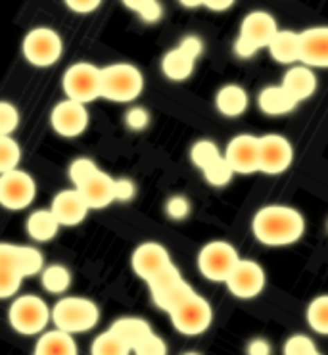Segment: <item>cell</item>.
Returning a JSON list of instances; mask_svg holds the SVG:
<instances>
[{
  "label": "cell",
  "instance_id": "1f68e13d",
  "mask_svg": "<svg viewBox=\"0 0 328 355\" xmlns=\"http://www.w3.org/2000/svg\"><path fill=\"white\" fill-rule=\"evenodd\" d=\"M305 319H307V324L313 332L328 336V294L317 296L309 302L307 311H305Z\"/></svg>",
  "mask_w": 328,
  "mask_h": 355
},
{
  "label": "cell",
  "instance_id": "bcb514c9",
  "mask_svg": "<svg viewBox=\"0 0 328 355\" xmlns=\"http://www.w3.org/2000/svg\"><path fill=\"white\" fill-rule=\"evenodd\" d=\"M182 355H202V354H198V352H187V354H182Z\"/></svg>",
  "mask_w": 328,
  "mask_h": 355
},
{
  "label": "cell",
  "instance_id": "4fadbf2b",
  "mask_svg": "<svg viewBox=\"0 0 328 355\" xmlns=\"http://www.w3.org/2000/svg\"><path fill=\"white\" fill-rule=\"evenodd\" d=\"M37 196L35 179L27 171L14 169L0 177V204L8 211H21L33 204Z\"/></svg>",
  "mask_w": 328,
  "mask_h": 355
},
{
  "label": "cell",
  "instance_id": "ee69618b",
  "mask_svg": "<svg viewBox=\"0 0 328 355\" xmlns=\"http://www.w3.org/2000/svg\"><path fill=\"white\" fill-rule=\"evenodd\" d=\"M204 6L212 10V12H227V10L234 6V2H230V0H215V2L207 0V2H204Z\"/></svg>",
  "mask_w": 328,
  "mask_h": 355
},
{
  "label": "cell",
  "instance_id": "5bb4252c",
  "mask_svg": "<svg viewBox=\"0 0 328 355\" xmlns=\"http://www.w3.org/2000/svg\"><path fill=\"white\" fill-rule=\"evenodd\" d=\"M148 290L152 302L165 313H169L181 300L189 296L190 292H194V288L182 279L181 271L175 265H171L162 275H157L154 281L148 282Z\"/></svg>",
  "mask_w": 328,
  "mask_h": 355
},
{
  "label": "cell",
  "instance_id": "7bdbcfd3",
  "mask_svg": "<svg viewBox=\"0 0 328 355\" xmlns=\"http://www.w3.org/2000/svg\"><path fill=\"white\" fill-rule=\"evenodd\" d=\"M248 355H273L271 344L265 338H254L250 340V344L246 346Z\"/></svg>",
  "mask_w": 328,
  "mask_h": 355
},
{
  "label": "cell",
  "instance_id": "603a6c76",
  "mask_svg": "<svg viewBox=\"0 0 328 355\" xmlns=\"http://www.w3.org/2000/svg\"><path fill=\"white\" fill-rule=\"evenodd\" d=\"M282 87L286 89L297 102L311 98L315 91H317V75L311 67L307 66H292L286 73L282 75Z\"/></svg>",
  "mask_w": 328,
  "mask_h": 355
},
{
  "label": "cell",
  "instance_id": "52a82bcc",
  "mask_svg": "<svg viewBox=\"0 0 328 355\" xmlns=\"http://www.w3.org/2000/svg\"><path fill=\"white\" fill-rule=\"evenodd\" d=\"M167 315L171 319L173 329L182 336H200L214 322V307L196 290L181 300Z\"/></svg>",
  "mask_w": 328,
  "mask_h": 355
},
{
  "label": "cell",
  "instance_id": "ab89813d",
  "mask_svg": "<svg viewBox=\"0 0 328 355\" xmlns=\"http://www.w3.org/2000/svg\"><path fill=\"white\" fill-rule=\"evenodd\" d=\"M125 123L131 131H144L148 125H150V114H148L146 107L142 106H132L127 110L125 114Z\"/></svg>",
  "mask_w": 328,
  "mask_h": 355
},
{
  "label": "cell",
  "instance_id": "277c9868",
  "mask_svg": "<svg viewBox=\"0 0 328 355\" xmlns=\"http://www.w3.org/2000/svg\"><path fill=\"white\" fill-rule=\"evenodd\" d=\"M279 31V25L273 14L265 10H252L240 24V31L234 41V54L238 58H252L255 52L269 49Z\"/></svg>",
  "mask_w": 328,
  "mask_h": 355
},
{
  "label": "cell",
  "instance_id": "7dc6e473",
  "mask_svg": "<svg viewBox=\"0 0 328 355\" xmlns=\"http://www.w3.org/2000/svg\"><path fill=\"white\" fill-rule=\"evenodd\" d=\"M315 355H322V354H319V352H317V354H315Z\"/></svg>",
  "mask_w": 328,
  "mask_h": 355
},
{
  "label": "cell",
  "instance_id": "b9f144b4",
  "mask_svg": "<svg viewBox=\"0 0 328 355\" xmlns=\"http://www.w3.org/2000/svg\"><path fill=\"white\" fill-rule=\"evenodd\" d=\"M137 194V184L132 179H117V202H129Z\"/></svg>",
  "mask_w": 328,
  "mask_h": 355
},
{
  "label": "cell",
  "instance_id": "d590c367",
  "mask_svg": "<svg viewBox=\"0 0 328 355\" xmlns=\"http://www.w3.org/2000/svg\"><path fill=\"white\" fill-rule=\"evenodd\" d=\"M204 177H205V181L209 182L212 187H227V184L232 181L234 171L230 169V166L227 164V159L223 157V159H219L217 164H214V166L205 169Z\"/></svg>",
  "mask_w": 328,
  "mask_h": 355
},
{
  "label": "cell",
  "instance_id": "836d02e7",
  "mask_svg": "<svg viewBox=\"0 0 328 355\" xmlns=\"http://www.w3.org/2000/svg\"><path fill=\"white\" fill-rule=\"evenodd\" d=\"M123 4L135 14H139L140 19L146 24H157L164 16V8L156 0H125Z\"/></svg>",
  "mask_w": 328,
  "mask_h": 355
},
{
  "label": "cell",
  "instance_id": "8fae6325",
  "mask_svg": "<svg viewBox=\"0 0 328 355\" xmlns=\"http://www.w3.org/2000/svg\"><path fill=\"white\" fill-rule=\"evenodd\" d=\"M21 52L31 66L50 67L62 58L64 41L58 31L42 25V27H35L25 35Z\"/></svg>",
  "mask_w": 328,
  "mask_h": 355
},
{
  "label": "cell",
  "instance_id": "74e56055",
  "mask_svg": "<svg viewBox=\"0 0 328 355\" xmlns=\"http://www.w3.org/2000/svg\"><path fill=\"white\" fill-rule=\"evenodd\" d=\"M165 214L169 219L173 221H182V219H187L190 215V202L187 196H182V194H175L171 198L167 200V204H165Z\"/></svg>",
  "mask_w": 328,
  "mask_h": 355
},
{
  "label": "cell",
  "instance_id": "60d3db41",
  "mask_svg": "<svg viewBox=\"0 0 328 355\" xmlns=\"http://www.w3.org/2000/svg\"><path fill=\"white\" fill-rule=\"evenodd\" d=\"M66 6L71 8L75 14H92L102 6V2L100 0H67Z\"/></svg>",
  "mask_w": 328,
  "mask_h": 355
},
{
  "label": "cell",
  "instance_id": "7c38bea8",
  "mask_svg": "<svg viewBox=\"0 0 328 355\" xmlns=\"http://www.w3.org/2000/svg\"><path fill=\"white\" fill-rule=\"evenodd\" d=\"M202 41L189 35L184 37L175 49H171L162 58V71L169 81H187L190 75L194 73L196 62L202 54Z\"/></svg>",
  "mask_w": 328,
  "mask_h": 355
},
{
  "label": "cell",
  "instance_id": "f35d334b",
  "mask_svg": "<svg viewBox=\"0 0 328 355\" xmlns=\"http://www.w3.org/2000/svg\"><path fill=\"white\" fill-rule=\"evenodd\" d=\"M132 355H167V344L162 336L152 332L146 340H142L139 346L132 349Z\"/></svg>",
  "mask_w": 328,
  "mask_h": 355
},
{
  "label": "cell",
  "instance_id": "d4e9b609",
  "mask_svg": "<svg viewBox=\"0 0 328 355\" xmlns=\"http://www.w3.org/2000/svg\"><path fill=\"white\" fill-rule=\"evenodd\" d=\"M267 50L275 62L292 66L295 62H302V37L290 29H280Z\"/></svg>",
  "mask_w": 328,
  "mask_h": 355
},
{
  "label": "cell",
  "instance_id": "f546056e",
  "mask_svg": "<svg viewBox=\"0 0 328 355\" xmlns=\"http://www.w3.org/2000/svg\"><path fill=\"white\" fill-rule=\"evenodd\" d=\"M42 286L50 294H64L71 286V272L64 265H49L41 272Z\"/></svg>",
  "mask_w": 328,
  "mask_h": 355
},
{
  "label": "cell",
  "instance_id": "484cf974",
  "mask_svg": "<svg viewBox=\"0 0 328 355\" xmlns=\"http://www.w3.org/2000/svg\"><path fill=\"white\" fill-rule=\"evenodd\" d=\"M60 221L56 215L52 214V209H35L33 214L27 217L25 221V231L29 234V239L35 242H50L56 239L60 232Z\"/></svg>",
  "mask_w": 328,
  "mask_h": 355
},
{
  "label": "cell",
  "instance_id": "f6af8a7d",
  "mask_svg": "<svg viewBox=\"0 0 328 355\" xmlns=\"http://www.w3.org/2000/svg\"><path fill=\"white\" fill-rule=\"evenodd\" d=\"M181 4L184 8H200V6H204V2H190V0H184Z\"/></svg>",
  "mask_w": 328,
  "mask_h": 355
},
{
  "label": "cell",
  "instance_id": "44dd1931",
  "mask_svg": "<svg viewBox=\"0 0 328 355\" xmlns=\"http://www.w3.org/2000/svg\"><path fill=\"white\" fill-rule=\"evenodd\" d=\"M302 37V64L307 67L328 69V25H315L305 31Z\"/></svg>",
  "mask_w": 328,
  "mask_h": 355
},
{
  "label": "cell",
  "instance_id": "30bf717a",
  "mask_svg": "<svg viewBox=\"0 0 328 355\" xmlns=\"http://www.w3.org/2000/svg\"><path fill=\"white\" fill-rule=\"evenodd\" d=\"M240 261L236 248L227 240H212L198 252V269L207 281L227 282Z\"/></svg>",
  "mask_w": 328,
  "mask_h": 355
},
{
  "label": "cell",
  "instance_id": "7402d4cb",
  "mask_svg": "<svg viewBox=\"0 0 328 355\" xmlns=\"http://www.w3.org/2000/svg\"><path fill=\"white\" fill-rule=\"evenodd\" d=\"M297 100L282 87V85H269L257 94V107L261 114L269 117H280L292 114L297 107Z\"/></svg>",
  "mask_w": 328,
  "mask_h": 355
},
{
  "label": "cell",
  "instance_id": "ac0fdd59",
  "mask_svg": "<svg viewBox=\"0 0 328 355\" xmlns=\"http://www.w3.org/2000/svg\"><path fill=\"white\" fill-rule=\"evenodd\" d=\"M294 162V146L286 137L271 132L263 135L259 146V171L265 175H280Z\"/></svg>",
  "mask_w": 328,
  "mask_h": 355
},
{
  "label": "cell",
  "instance_id": "4dcf8cb0",
  "mask_svg": "<svg viewBox=\"0 0 328 355\" xmlns=\"http://www.w3.org/2000/svg\"><path fill=\"white\" fill-rule=\"evenodd\" d=\"M225 157V152H221V150L217 148V144L212 141H207V139H204V141H198L194 146H192V150H190V159H192V164L204 173L207 167H212L214 164H217L219 159H223Z\"/></svg>",
  "mask_w": 328,
  "mask_h": 355
},
{
  "label": "cell",
  "instance_id": "d6a6232c",
  "mask_svg": "<svg viewBox=\"0 0 328 355\" xmlns=\"http://www.w3.org/2000/svg\"><path fill=\"white\" fill-rule=\"evenodd\" d=\"M21 162V148L14 137H0V171H14Z\"/></svg>",
  "mask_w": 328,
  "mask_h": 355
},
{
  "label": "cell",
  "instance_id": "8d00e7d4",
  "mask_svg": "<svg viewBox=\"0 0 328 355\" xmlns=\"http://www.w3.org/2000/svg\"><path fill=\"white\" fill-rule=\"evenodd\" d=\"M19 125V112L12 102H0V137H12Z\"/></svg>",
  "mask_w": 328,
  "mask_h": 355
},
{
  "label": "cell",
  "instance_id": "d6986e66",
  "mask_svg": "<svg viewBox=\"0 0 328 355\" xmlns=\"http://www.w3.org/2000/svg\"><path fill=\"white\" fill-rule=\"evenodd\" d=\"M265 282L267 277L261 265L254 259H240L225 284L230 294L238 300H254L263 292Z\"/></svg>",
  "mask_w": 328,
  "mask_h": 355
},
{
  "label": "cell",
  "instance_id": "e0dca14e",
  "mask_svg": "<svg viewBox=\"0 0 328 355\" xmlns=\"http://www.w3.org/2000/svg\"><path fill=\"white\" fill-rule=\"evenodd\" d=\"M89 110L85 104L74 102V100H62L50 112V125L56 135L64 139H75L81 137L89 129Z\"/></svg>",
  "mask_w": 328,
  "mask_h": 355
},
{
  "label": "cell",
  "instance_id": "9a60e30c",
  "mask_svg": "<svg viewBox=\"0 0 328 355\" xmlns=\"http://www.w3.org/2000/svg\"><path fill=\"white\" fill-rule=\"evenodd\" d=\"M171 265L175 263H173L167 248H165L164 244H159V242H154V240H148V242L139 244L131 256L132 271L146 284L150 281H154L157 275L167 271Z\"/></svg>",
  "mask_w": 328,
  "mask_h": 355
},
{
  "label": "cell",
  "instance_id": "83f0119b",
  "mask_svg": "<svg viewBox=\"0 0 328 355\" xmlns=\"http://www.w3.org/2000/svg\"><path fill=\"white\" fill-rule=\"evenodd\" d=\"M110 331L115 332L125 344H129L131 349H135L142 340H146L154 332L150 322L142 317H119L112 322Z\"/></svg>",
  "mask_w": 328,
  "mask_h": 355
},
{
  "label": "cell",
  "instance_id": "4316f807",
  "mask_svg": "<svg viewBox=\"0 0 328 355\" xmlns=\"http://www.w3.org/2000/svg\"><path fill=\"white\" fill-rule=\"evenodd\" d=\"M33 355H79V349L71 334L56 329L39 336Z\"/></svg>",
  "mask_w": 328,
  "mask_h": 355
},
{
  "label": "cell",
  "instance_id": "e575fe53",
  "mask_svg": "<svg viewBox=\"0 0 328 355\" xmlns=\"http://www.w3.org/2000/svg\"><path fill=\"white\" fill-rule=\"evenodd\" d=\"M319 352L315 342L307 334H294L284 342L282 354L284 355H315Z\"/></svg>",
  "mask_w": 328,
  "mask_h": 355
},
{
  "label": "cell",
  "instance_id": "cb8c5ba5",
  "mask_svg": "<svg viewBox=\"0 0 328 355\" xmlns=\"http://www.w3.org/2000/svg\"><path fill=\"white\" fill-rule=\"evenodd\" d=\"M250 106V96L244 87L240 85H223L215 94V107L225 117L236 119L242 114H246Z\"/></svg>",
  "mask_w": 328,
  "mask_h": 355
},
{
  "label": "cell",
  "instance_id": "f1b7e54d",
  "mask_svg": "<svg viewBox=\"0 0 328 355\" xmlns=\"http://www.w3.org/2000/svg\"><path fill=\"white\" fill-rule=\"evenodd\" d=\"M132 349L115 332H100L91 344V355H131Z\"/></svg>",
  "mask_w": 328,
  "mask_h": 355
},
{
  "label": "cell",
  "instance_id": "7a4b0ae2",
  "mask_svg": "<svg viewBox=\"0 0 328 355\" xmlns=\"http://www.w3.org/2000/svg\"><path fill=\"white\" fill-rule=\"evenodd\" d=\"M44 271V257L33 246L0 244V297L16 296L21 282Z\"/></svg>",
  "mask_w": 328,
  "mask_h": 355
},
{
  "label": "cell",
  "instance_id": "8992f818",
  "mask_svg": "<svg viewBox=\"0 0 328 355\" xmlns=\"http://www.w3.org/2000/svg\"><path fill=\"white\" fill-rule=\"evenodd\" d=\"M144 91V75L132 64L102 67V98L110 102H135Z\"/></svg>",
  "mask_w": 328,
  "mask_h": 355
},
{
  "label": "cell",
  "instance_id": "ffe728a7",
  "mask_svg": "<svg viewBox=\"0 0 328 355\" xmlns=\"http://www.w3.org/2000/svg\"><path fill=\"white\" fill-rule=\"evenodd\" d=\"M50 209L56 215V219L62 227H77L87 219L91 206L79 190L66 189L58 192L52 198Z\"/></svg>",
  "mask_w": 328,
  "mask_h": 355
},
{
  "label": "cell",
  "instance_id": "9c48e42d",
  "mask_svg": "<svg viewBox=\"0 0 328 355\" xmlns=\"http://www.w3.org/2000/svg\"><path fill=\"white\" fill-rule=\"evenodd\" d=\"M62 89L67 100L79 104H91L102 98V67L89 62H77L66 69L62 77Z\"/></svg>",
  "mask_w": 328,
  "mask_h": 355
},
{
  "label": "cell",
  "instance_id": "3957f363",
  "mask_svg": "<svg viewBox=\"0 0 328 355\" xmlns=\"http://www.w3.org/2000/svg\"><path fill=\"white\" fill-rule=\"evenodd\" d=\"M74 189L81 192L91 209H104L117 202V179L104 173L89 157H77L69 166Z\"/></svg>",
  "mask_w": 328,
  "mask_h": 355
},
{
  "label": "cell",
  "instance_id": "6da1fadb",
  "mask_svg": "<svg viewBox=\"0 0 328 355\" xmlns=\"http://www.w3.org/2000/svg\"><path fill=\"white\" fill-rule=\"evenodd\" d=\"M305 217L302 211L290 206H265L257 209L252 219V232L263 246L280 248L290 246L304 239Z\"/></svg>",
  "mask_w": 328,
  "mask_h": 355
},
{
  "label": "cell",
  "instance_id": "ba28073f",
  "mask_svg": "<svg viewBox=\"0 0 328 355\" xmlns=\"http://www.w3.org/2000/svg\"><path fill=\"white\" fill-rule=\"evenodd\" d=\"M10 327L24 336L44 334L49 322L52 321V309L46 302L33 294L16 297L8 309Z\"/></svg>",
  "mask_w": 328,
  "mask_h": 355
},
{
  "label": "cell",
  "instance_id": "5b68a950",
  "mask_svg": "<svg viewBox=\"0 0 328 355\" xmlns=\"http://www.w3.org/2000/svg\"><path fill=\"white\" fill-rule=\"evenodd\" d=\"M52 321L58 331L75 336V334L92 331L98 324L100 309L89 297H62L52 307Z\"/></svg>",
  "mask_w": 328,
  "mask_h": 355
},
{
  "label": "cell",
  "instance_id": "2e32d148",
  "mask_svg": "<svg viewBox=\"0 0 328 355\" xmlns=\"http://www.w3.org/2000/svg\"><path fill=\"white\" fill-rule=\"evenodd\" d=\"M259 146L261 137L254 135H236L225 148V159L230 169L238 175H252L259 171Z\"/></svg>",
  "mask_w": 328,
  "mask_h": 355
}]
</instances>
